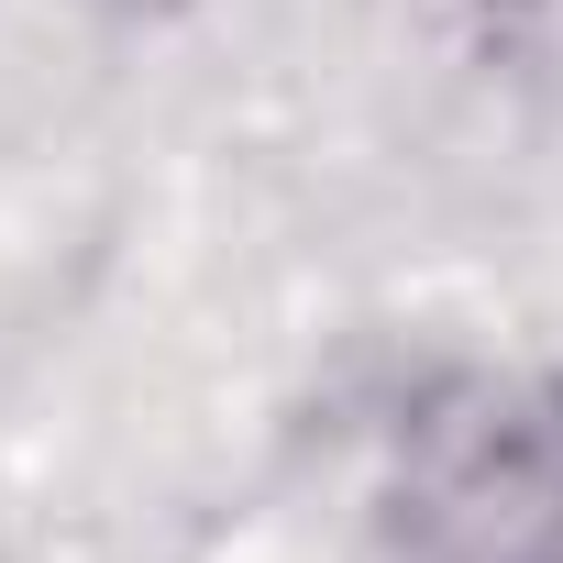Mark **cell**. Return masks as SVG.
Returning <instances> with one entry per match:
<instances>
[{"mask_svg": "<svg viewBox=\"0 0 563 563\" xmlns=\"http://www.w3.org/2000/svg\"><path fill=\"white\" fill-rule=\"evenodd\" d=\"M409 563H563V409L464 376L398 453Z\"/></svg>", "mask_w": 563, "mask_h": 563, "instance_id": "6da1fadb", "label": "cell"}, {"mask_svg": "<svg viewBox=\"0 0 563 563\" xmlns=\"http://www.w3.org/2000/svg\"><path fill=\"white\" fill-rule=\"evenodd\" d=\"M376 12H387L398 34H420V45H486V34H508L519 12H541V0H376Z\"/></svg>", "mask_w": 563, "mask_h": 563, "instance_id": "7a4b0ae2", "label": "cell"}, {"mask_svg": "<svg viewBox=\"0 0 563 563\" xmlns=\"http://www.w3.org/2000/svg\"><path fill=\"white\" fill-rule=\"evenodd\" d=\"M89 12H111V23H166V12H188V0H89Z\"/></svg>", "mask_w": 563, "mask_h": 563, "instance_id": "3957f363", "label": "cell"}]
</instances>
